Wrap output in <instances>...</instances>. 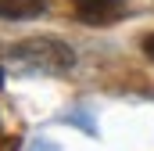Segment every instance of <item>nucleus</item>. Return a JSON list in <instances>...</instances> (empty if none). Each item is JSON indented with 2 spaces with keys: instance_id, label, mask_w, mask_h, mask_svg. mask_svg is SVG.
I'll return each mask as SVG.
<instances>
[{
  "instance_id": "obj_1",
  "label": "nucleus",
  "mask_w": 154,
  "mask_h": 151,
  "mask_svg": "<svg viewBox=\"0 0 154 151\" xmlns=\"http://www.w3.org/2000/svg\"><path fill=\"white\" fill-rule=\"evenodd\" d=\"M11 58L29 61V65H36V69H50V72H61V69L72 65V50H68L61 40H54V36H32V40H25L22 47L11 50Z\"/></svg>"
},
{
  "instance_id": "obj_4",
  "label": "nucleus",
  "mask_w": 154,
  "mask_h": 151,
  "mask_svg": "<svg viewBox=\"0 0 154 151\" xmlns=\"http://www.w3.org/2000/svg\"><path fill=\"white\" fill-rule=\"evenodd\" d=\"M143 54H147V58H154V33H147V36H143Z\"/></svg>"
},
{
  "instance_id": "obj_3",
  "label": "nucleus",
  "mask_w": 154,
  "mask_h": 151,
  "mask_svg": "<svg viewBox=\"0 0 154 151\" xmlns=\"http://www.w3.org/2000/svg\"><path fill=\"white\" fill-rule=\"evenodd\" d=\"M47 0H0V18H32L43 14Z\"/></svg>"
},
{
  "instance_id": "obj_2",
  "label": "nucleus",
  "mask_w": 154,
  "mask_h": 151,
  "mask_svg": "<svg viewBox=\"0 0 154 151\" xmlns=\"http://www.w3.org/2000/svg\"><path fill=\"white\" fill-rule=\"evenodd\" d=\"M72 7H75L79 22H86V25H108V22L122 18L125 0H72Z\"/></svg>"
}]
</instances>
